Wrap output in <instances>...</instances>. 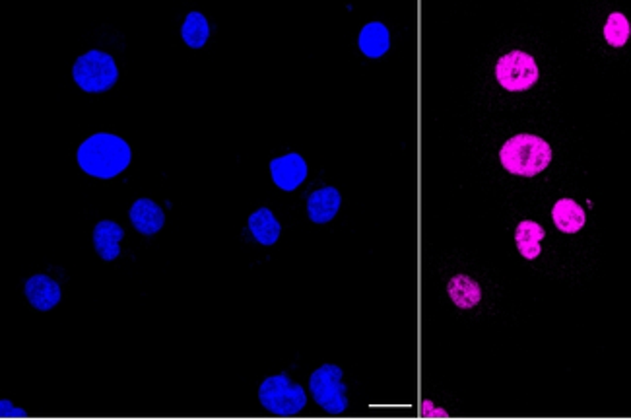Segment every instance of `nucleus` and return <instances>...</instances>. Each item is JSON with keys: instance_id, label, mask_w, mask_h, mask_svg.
Masks as SVG:
<instances>
[{"instance_id": "nucleus-18", "label": "nucleus", "mask_w": 631, "mask_h": 420, "mask_svg": "<svg viewBox=\"0 0 631 420\" xmlns=\"http://www.w3.org/2000/svg\"><path fill=\"white\" fill-rule=\"evenodd\" d=\"M629 34H631L629 22L622 12H612L608 16L604 24V39L608 42V45L624 47L627 43Z\"/></svg>"}, {"instance_id": "nucleus-6", "label": "nucleus", "mask_w": 631, "mask_h": 420, "mask_svg": "<svg viewBox=\"0 0 631 420\" xmlns=\"http://www.w3.org/2000/svg\"><path fill=\"white\" fill-rule=\"evenodd\" d=\"M540 73L533 55L525 51H511L499 58L496 65V78L502 88L509 92H525L538 80Z\"/></svg>"}, {"instance_id": "nucleus-7", "label": "nucleus", "mask_w": 631, "mask_h": 420, "mask_svg": "<svg viewBox=\"0 0 631 420\" xmlns=\"http://www.w3.org/2000/svg\"><path fill=\"white\" fill-rule=\"evenodd\" d=\"M270 174H273L274 183L282 191H294V189L305 182L307 164L302 156L292 152L282 158H274L270 162Z\"/></svg>"}, {"instance_id": "nucleus-13", "label": "nucleus", "mask_w": 631, "mask_h": 420, "mask_svg": "<svg viewBox=\"0 0 631 420\" xmlns=\"http://www.w3.org/2000/svg\"><path fill=\"white\" fill-rule=\"evenodd\" d=\"M546 237V229L533 220H523L515 229V244L519 253L528 261H533L543 252V239Z\"/></svg>"}, {"instance_id": "nucleus-9", "label": "nucleus", "mask_w": 631, "mask_h": 420, "mask_svg": "<svg viewBox=\"0 0 631 420\" xmlns=\"http://www.w3.org/2000/svg\"><path fill=\"white\" fill-rule=\"evenodd\" d=\"M340 203H342V197L336 187L317 189L307 198V214L315 224H327L338 214Z\"/></svg>"}, {"instance_id": "nucleus-10", "label": "nucleus", "mask_w": 631, "mask_h": 420, "mask_svg": "<svg viewBox=\"0 0 631 420\" xmlns=\"http://www.w3.org/2000/svg\"><path fill=\"white\" fill-rule=\"evenodd\" d=\"M130 222L144 236H154L165 224V214L154 201L150 198H138L130 206Z\"/></svg>"}, {"instance_id": "nucleus-3", "label": "nucleus", "mask_w": 631, "mask_h": 420, "mask_svg": "<svg viewBox=\"0 0 631 420\" xmlns=\"http://www.w3.org/2000/svg\"><path fill=\"white\" fill-rule=\"evenodd\" d=\"M258 401L266 411L276 416H292L304 411L307 405L305 389L292 382L288 374H278L266 377L258 387Z\"/></svg>"}, {"instance_id": "nucleus-8", "label": "nucleus", "mask_w": 631, "mask_h": 420, "mask_svg": "<svg viewBox=\"0 0 631 420\" xmlns=\"http://www.w3.org/2000/svg\"><path fill=\"white\" fill-rule=\"evenodd\" d=\"M24 292L27 302L32 304L39 312H47L53 309L61 302V286L57 284V280L47 275H35L26 280Z\"/></svg>"}, {"instance_id": "nucleus-2", "label": "nucleus", "mask_w": 631, "mask_h": 420, "mask_svg": "<svg viewBox=\"0 0 631 420\" xmlns=\"http://www.w3.org/2000/svg\"><path fill=\"white\" fill-rule=\"evenodd\" d=\"M499 158L509 174L535 177L552 162V148L544 138L520 133L507 140L499 150Z\"/></svg>"}, {"instance_id": "nucleus-12", "label": "nucleus", "mask_w": 631, "mask_h": 420, "mask_svg": "<svg viewBox=\"0 0 631 420\" xmlns=\"http://www.w3.org/2000/svg\"><path fill=\"white\" fill-rule=\"evenodd\" d=\"M552 220L559 232L577 234L579 229H583L587 222V214L583 206L575 203L573 198H559L552 208Z\"/></svg>"}, {"instance_id": "nucleus-14", "label": "nucleus", "mask_w": 631, "mask_h": 420, "mask_svg": "<svg viewBox=\"0 0 631 420\" xmlns=\"http://www.w3.org/2000/svg\"><path fill=\"white\" fill-rule=\"evenodd\" d=\"M359 49H362V53L369 58H379L383 57L389 47H390V34L385 24L381 22H369L362 27V32H359Z\"/></svg>"}, {"instance_id": "nucleus-17", "label": "nucleus", "mask_w": 631, "mask_h": 420, "mask_svg": "<svg viewBox=\"0 0 631 420\" xmlns=\"http://www.w3.org/2000/svg\"><path fill=\"white\" fill-rule=\"evenodd\" d=\"M181 37L189 47H193V49L204 47V43L210 37V26H208V19L204 18V14L190 12L181 26Z\"/></svg>"}, {"instance_id": "nucleus-4", "label": "nucleus", "mask_w": 631, "mask_h": 420, "mask_svg": "<svg viewBox=\"0 0 631 420\" xmlns=\"http://www.w3.org/2000/svg\"><path fill=\"white\" fill-rule=\"evenodd\" d=\"M73 76L84 92L99 94L107 92L117 84L119 68L112 55L104 51H88L86 55L78 57L73 66Z\"/></svg>"}, {"instance_id": "nucleus-11", "label": "nucleus", "mask_w": 631, "mask_h": 420, "mask_svg": "<svg viewBox=\"0 0 631 420\" xmlns=\"http://www.w3.org/2000/svg\"><path fill=\"white\" fill-rule=\"evenodd\" d=\"M125 237V229L115 224L113 220H102L94 229V245L97 255L104 261H115L121 255V242Z\"/></svg>"}, {"instance_id": "nucleus-16", "label": "nucleus", "mask_w": 631, "mask_h": 420, "mask_svg": "<svg viewBox=\"0 0 631 420\" xmlns=\"http://www.w3.org/2000/svg\"><path fill=\"white\" fill-rule=\"evenodd\" d=\"M447 292L449 298L453 299V304L463 309L474 307L480 304V299H482V288H480L474 278L466 275H457L450 278L447 284Z\"/></svg>"}, {"instance_id": "nucleus-15", "label": "nucleus", "mask_w": 631, "mask_h": 420, "mask_svg": "<svg viewBox=\"0 0 631 420\" xmlns=\"http://www.w3.org/2000/svg\"><path fill=\"white\" fill-rule=\"evenodd\" d=\"M249 229H251V234L258 244L274 245L278 242L280 232H282V226H280L276 216L273 214V210L263 206L249 216Z\"/></svg>"}, {"instance_id": "nucleus-5", "label": "nucleus", "mask_w": 631, "mask_h": 420, "mask_svg": "<svg viewBox=\"0 0 631 420\" xmlns=\"http://www.w3.org/2000/svg\"><path fill=\"white\" fill-rule=\"evenodd\" d=\"M342 368L336 364H325L317 368L309 377V389L315 403L327 413L340 415L348 408L346 385L342 382Z\"/></svg>"}, {"instance_id": "nucleus-19", "label": "nucleus", "mask_w": 631, "mask_h": 420, "mask_svg": "<svg viewBox=\"0 0 631 420\" xmlns=\"http://www.w3.org/2000/svg\"><path fill=\"white\" fill-rule=\"evenodd\" d=\"M0 408H3V411H0V416H3V418H8V416L26 418L27 416V413L24 411V408H14L12 403H8L6 399H3V403H0Z\"/></svg>"}, {"instance_id": "nucleus-1", "label": "nucleus", "mask_w": 631, "mask_h": 420, "mask_svg": "<svg viewBox=\"0 0 631 420\" xmlns=\"http://www.w3.org/2000/svg\"><path fill=\"white\" fill-rule=\"evenodd\" d=\"M130 146L127 140L112 133H96L78 148V164L88 175L113 179L130 164Z\"/></svg>"}]
</instances>
